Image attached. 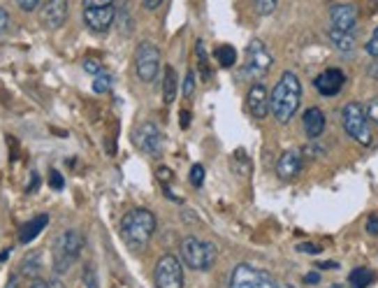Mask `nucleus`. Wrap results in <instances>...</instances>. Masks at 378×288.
<instances>
[{
  "mask_svg": "<svg viewBox=\"0 0 378 288\" xmlns=\"http://www.w3.org/2000/svg\"><path fill=\"white\" fill-rule=\"evenodd\" d=\"M330 42L339 49L341 54H353L355 47H358V40H355L353 31H337V28H330Z\"/></svg>",
  "mask_w": 378,
  "mask_h": 288,
  "instance_id": "18",
  "label": "nucleus"
},
{
  "mask_svg": "<svg viewBox=\"0 0 378 288\" xmlns=\"http://www.w3.org/2000/svg\"><path fill=\"white\" fill-rule=\"evenodd\" d=\"M70 3L68 0H47L40 12V21L47 31H59V28L68 21Z\"/></svg>",
  "mask_w": 378,
  "mask_h": 288,
  "instance_id": "12",
  "label": "nucleus"
},
{
  "mask_svg": "<svg viewBox=\"0 0 378 288\" xmlns=\"http://www.w3.org/2000/svg\"><path fill=\"white\" fill-rule=\"evenodd\" d=\"M40 258H42L40 251H33L31 256H26V258H24V263H21V270H19L21 275L38 279V272H40Z\"/></svg>",
  "mask_w": 378,
  "mask_h": 288,
  "instance_id": "25",
  "label": "nucleus"
},
{
  "mask_svg": "<svg viewBox=\"0 0 378 288\" xmlns=\"http://www.w3.org/2000/svg\"><path fill=\"white\" fill-rule=\"evenodd\" d=\"M302 105V82L295 73L285 70L272 89V114L279 123H290Z\"/></svg>",
  "mask_w": 378,
  "mask_h": 288,
  "instance_id": "1",
  "label": "nucleus"
},
{
  "mask_svg": "<svg viewBox=\"0 0 378 288\" xmlns=\"http://www.w3.org/2000/svg\"><path fill=\"white\" fill-rule=\"evenodd\" d=\"M114 5V0H84V10H89V7H109Z\"/></svg>",
  "mask_w": 378,
  "mask_h": 288,
  "instance_id": "37",
  "label": "nucleus"
},
{
  "mask_svg": "<svg viewBox=\"0 0 378 288\" xmlns=\"http://www.w3.org/2000/svg\"><path fill=\"white\" fill-rule=\"evenodd\" d=\"M304 282H306V284H311V286H313V284H318V282H320V275H318V272H309V275L304 277Z\"/></svg>",
  "mask_w": 378,
  "mask_h": 288,
  "instance_id": "43",
  "label": "nucleus"
},
{
  "mask_svg": "<svg viewBox=\"0 0 378 288\" xmlns=\"http://www.w3.org/2000/svg\"><path fill=\"white\" fill-rule=\"evenodd\" d=\"M367 54L369 56H374V59H378V26L374 28V33H372V38H369V42H367Z\"/></svg>",
  "mask_w": 378,
  "mask_h": 288,
  "instance_id": "31",
  "label": "nucleus"
},
{
  "mask_svg": "<svg viewBox=\"0 0 378 288\" xmlns=\"http://www.w3.org/2000/svg\"><path fill=\"white\" fill-rule=\"evenodd\" d=\"M204 177H206V172H204V165L195 163V165L190 167V184L195 186V188H202V184H204Z\"/></svg>",
  "mask_w": 378,
  "mask_h": 288,
  "instance_id": "28",
  "label": "nucleus"
},
{
  "mask_svg": "<svg viewBox=\"0 0 378 288\" xmlns=\"http://www.w3.org/2000/svg\"><path fill=\"white\" fill-rule=\"evenodd\" d=\"M330 24L337 31H353L355 24H358V7L351 3L334 5L330 10Z\"/></svg>",
  "mask_w": 378,
  "mask_h": 288,
  "instance_id": "15",
  "label": "nucleus"
},
{
  "mask_svg": "<svg viewBox=\"0 0 378 288\" xmlns=\"http://www.w3.org/2000/svg\"><path fill=\"white\" fill-rule=\"evenodd\" d=\"M49 186H52L54 191H61V188L66 186V179H63V174L59 170H49Z\"/></svg>",
  "mask_w": 378,
  "mask_h": 288,
  "instance_id": "29",
  "label": "nucleus"
},
{
  "mask_svg": "<svg viewBox=\"0 0 378 288\" xmlns=\"http://www.w3.org/2000/svg\"><path fill=\"white\" fill-rule=\"evenodd\" d=\"M133 139H135V144H137L142 151L149 153V156H160L162 135H160V128L153 121H144L142 126H137Z\"/></svg>",
  "mask_w": 378,
  "mask_h": 288,
  "instance_id": "11",
  "label": "nucleus"
},
{
  "mask_svg": "<svg viewBox=\"0 0 378 288\" xmlns=\"http://www.w3.org/2000/svg\"><path fill=\"white\" fill-rule=\"evenodd\" d=\"M272 66H274L272 52H269L267 45L260 38H253L246 47L244 66H241V79L258 84L265 79L267 73L272 70Z\"/></svg>",
  "mask_w": 378,
  "mask_h": 288,
  "instance_id": "3",
  "label": "nucleus"
},
{
  "mask_svg": "<svg viewBox=\"0 0 378 288\" xmlns=\"http://www.w3.org/2000/svg\"><path fill=\"white\" fill-rule=\"evenodd\" d=\"M297 249L302 251V254H320V251H323L320 244H299Z\"/></svg>",
  "mask_w": 378,
  "mask_h": 288,
  "instance_id": "38",
  "label": "nucleus"
},
{
  "mask_svg": "<svg viewBox=\"0 0 378 288\" xmlns=\"http://www.w3.org/2000/svg\"><path fill=\"white\" fill-rule=\"evenodd\" d=\"M320 268H339L337 263H320Z\"/></svg>",
  "mask_w": 378,
  "mask_h": 288,
  "instance_id": "47",
  "label": "nucleus"
},
{
  "mask_svg": "<svg viewBox=\"0 0 378 288\" xmlns=\"http://www.w3.org/2000/svg\"><path fill=\"white\" fill-rule=\"evenodd\" d=\"M367 233L378 237V214H372V216L367 219Z\"/></svg>",
  "mask_w": 378,
  "mask_h": 288,
  "instance_id": "35",
  "label": "nucleus"
},
{
  "mask_svg": "<svg viewBox=\"0 0 378 288\" xmlns=\"http://www.w3.org/2000/svg\"><path fill=\"white\" fill-rule=\"evenodd\" d=\"M232 172H237L239 177H251L253 172V163L248 158V153L244 149H237L232 156Z\"/></svg>",
  "mask_w": 378,
  "mask_h": 288,
  "instance_id": "21",
  "label": "nucleus"
},
{
  "mask_svg": "<svg viewBox=\"0 0 378 288\" xmlns=\"http://www.w3.org/2000/svg\"><path fill=\"white\" fill-rule=\"evenodd\" d=\"M156 288H183V265L176 256L165 254L158 258L153 270Z\"/></svg>",
  "mask_w": 378,
  "mask_h": 288,
  "instance_id": "9",
  "label": "nucleus"
},
{
  "mask_svg": "<svg viewBox=\"0 0 378 288\" xmlns=\"http://www.w3.org/2000/svg\"><path fill=\"white\" fill-rule=\"evenodd\" d=\"M84 284H86L89 288H98V284H96V272H93V268H86V272H84Z\"/></svg>",
  "mask_w": 378,
  "mask_h": 288,
  "instance_id": "40",
  "label": "nucleus"
},
{
  "mask_svg": "<svg viewBox=\"0 0 378 288\" xmlns=\"http://www.w3.org/2000/svg\"><path fill=\"white\" fill-rule=\"evenodd\" d=\"M344 84H346V75H344V70H339V68H327L313 79V86H316L318 93L325 98L339 96V91L344 89Z\"/></svg>",
  "mask_w": 378,
  "mask_h": 288,
  "instance_id": "13",
  "label": "nucleus"
},
{
  "mask_svg": "<svg viewBox=\"0 0 378 288\" xmlns=\"http://www.w3.org/2000/svg\"><path fill=\"white\" fill-rule=\"evenodd\" d=\"M84 249V235L80 230H66L56 237L54 244V272L56 275H66V272L77 263Z\"/></svg>",
  "mask_w": 378,
  "mask_h": 288,
  "instance_id": "4",
  "label": "nucleus"
},
{
  "mask_svg": "<svg viewBox=\"0 0 378 288\" xmlns=\"http://www.w3.org/2000/svg\"><path fill=\"white\" fill-rule=\"evenodd\" d=\"M188 123H190V114L188 112H181V128H188Z\"/></svg>",
  "mask_w": 378,
  "mask_h": 288,
  "instance_id": "45",
  "label": "nucleus"
},
{
  "mask_svg": "<svg viewBox=\"0 0 378 288\" xmlns=\"http://www.w3.org/2000/svg\"><path fill=\"white\" fill-rule=\"evenodd\" d=\"M230 288H279L267 270L255 268L251 263H239L230 275Z\"/></svg>",
  "mask_w": 378,
  "mask_h": 288,
  "instance_id": "8",
  "label": "nucleus"
},
{
  "mask_svg": "<svg viewBox=\"0 0 378 288\" xmlns=\"http://www.w3.org/2000/svg\"><path fill=\"white\" fill-rule=\"evenodd\" d=\"M156 226H158V219H156L153 212H149L144 207H135L130 212L123 214L121 219V237L130 249H142L146 247L149 240L156 233Z\"/></svg>",
  "mask_w": 378,
  "mask_h": 288,
  "instance_id": "2",
  "label": "nucleus"
},
{
  "mask_svg": "<svg viewBox=\"0 0 378 288\" xmlns=\"http://www.w3.org/2000/svg\"><path fill=\"white\" fill-rule=\"evenodd\" d=\"M334 288H339V286H334Z\"/></svg>",
  "mask_w": 378,
  "mask_h": 288,
  "instance_id": "48",
  "label": "nucleus"
},
{
  "mask_svg": "<svg viewBox=\"0 0 378 288\" xmlns=\"http://www.w3.org/2000/svg\"><path fill=\"white\" fill-rule=\"evenodd\" d=\"M116 21V10L114 5L109 7H89L84 10V24H86L93 33H107Z\"/></svg>",
  "mask_w": 378,
  "mask_h": 288,
  "instance_id": "14",
  "label": "nucleus"
},
{
  "mask_svg": "<svg viewBox=\"0 0 378 288\" xmlns=\"http://www.w3.org/2000/svg\"><path fill=\"white\" fill-rule=\"evenodd\" d=\"M216 61L220 68H232L237 63V49L232 45H220L216 47Z\"/></svg>",
  "mask_w": 378,
  "mask_h": 288,
  "instance_id": "24",
  "label": "nucleus"
},
{
  "mask_svg": "<svg viewBox=\"0 0 378 288\" xmlns=\"http://www.w3.org/2000/svg\"><path fill=\"white\" fill-rule=\"evenodd\" d=\"M341 123H344V130L358 144H362V146L372 144V126H369L367 109L362 107L360 103L344 105V109H341Z\"/></svg>",
  "mask_w": 378,
  "mask_h": 288,
  "instance_id": "6",
  "label": "nucleus"
},
{
  "mask_svg": "<svg viewBox=\"0 0 378 288\" xmlns=\"http://www.w3.org/2000/svg\"><path fill=\"white\" fill-rule=\"evenodd\" d=\"M135 73L142 82H153L160 73V49L153 42H139L135 49Z\"/></svg>",
  "mask_w": 378,
  "mask_h": 288,
  "instance_id": "7",
  "label": "nucleus"
},
{
  "mask_svg": "<svg viewBox=\"0 0 378 288\" xmlns=\"http://www.w3.org/2000/svg\"><path fill=\"white\" fill-rule=\"evenodd\" d=\"M109 89H112V77L103 70L100 75H96V79H93V91H96V93H109Z\"/></svg>",
  "mask_w": 378,
  "mask_h": 288,
  "instance_id": "26",
  "label": "nucleus"
},
{
  "mask_svg": "<svg viewBox=\"0 0 378 288\" xmlns=\"http://www.w3.org/2000/svg\"><path fill=\"white\" fill-rule=\"evenodd\" d=\"M276 3H279V0H253L255 12H258L260 17H269V14L276 10Z\"/></svg>",
  "mask_w": 378,
  "mask_h": 288,
  "instance_id": "27",
  "label": "nucleus"
},
{
  "mask_svg": "<svg viewBox=\"0 0 378 288\" xmlns=\"http://www.w3.org/2000/svg\"><path fill=\"white\" fill-rule=\"evenodd\" d=\"M19 286V277H12V282L7 284V288H17Z\"/></svg>",
  "mask_w": 378,
  "mask_h": 288,
  "instance_id": "46",
  "label": "nucleus"
},
{
  "mask_svg": "<svg viewBox=\"0 0 378 288\" xmlns=\"http://www.w3.org/2000/svg\"><path fill=\"white\" fill-rule=\"evenodd\" d=\"M246 107H248V114L253 119H262L269 116V112H272V93L267 91L265 84H251V89H248L246 93Z\"/></svg>",
  "mask_w": 378,
  "mask_h": 288,
  "instance_id": "10",
  "label": "nucleus"
},
{
  "mask_svg": "<svg viewBox=\"0 0 378 288\" xmlns=\"http://www.w3.org/2000/svg\"><path fill=\"white\" fill-rule=\"evenodd\" d=\"M47 223H49V216L47 214H40V216H35L33 221H28L24 228H21V233H19V242L21 244H28V242H33L35 237H38L42 230L47 228Z\"/></svg>",
  "mask_w": 378,
  "mask_h": 288,
  "instance_id": "19",
  "label": "nucleus"
},
{
  "mask_svg": "<svg viewBox=\"0 0 378 288\" xmlns=\"http://www.w3.org/2000/svg\"><path fill=\"white\" fill-rule=\"evenodd\" d=\"M7 28H10V14H7L5 7H0V35H5Z\"/></svg>",
  "mask_w": 378,
  "mask_h": 288,
  "instance_id": "34",
  "label": "nucleus"
},
{
  "mask_svg": "<svg viewBox=\"0 0 378 288\" xmlns=\"http://www.w3.org/2000/svg\"><path fill=\"white\" fill-rule=\"evenodd\" d=\"M367 116H369V121L378 123V98H376V100H372V105L367 107Z\"/></svg>",
  "mask_w": 378,
  "mask_h": 288,
  "instance_id": "41",
  "label": "nucleus"
},
{
  "mask_svg": "<svg viewBox=\"0 0 378 288\" xmlns=\"http://www.w3.org/2000/svg\"><path fill=\"white\" fill-rule=\"evenodd\" d=\"M17 5H19L24 12H33V10H38L40 0H17Z\"/></svg>",
  "mask_w": 378,
  "mask_h": 288,
  "instance_id": "36",
  "label": "nucleus"
},
{
  "mask_svg": "<svg viewBox=\"0 0 378 288\" xmlns=\"http://www.w3.org/2000/svg\"><path fill=\"white\" fill-rule=\"evenodd\" d=\"M28 288H61L59 282H45V279H35Z\"/></svg>",
  "mask_w": 378,
  "mask_h": 288,
  "instance_id": "39",
  "label": "nucleus"
},
{
  "mask_svg": "<svg viewBox=\"0 0 378 288\" xmlns=\"http://www.w3.org/2000/svg\"><path fill=\"white\" fill-rule=\"evenodd\" d=\"M195 54H197V73L204 82H209L211 79V68H209V56H206V47H204L202 40L195 45Z\"/></svg>",
  "mask_w": 378,
  "mask_h": 288,
  "instance_id": "22",
  "label": "nucleus"
},
{
  "mask_svg": "<svg viewBox=\"0 0 378 288\" xmlns=\"http://www.w3.org/2000/svg\"><path fill=\"white\" fill-rule=\"evenodd\" d=\"M84 70H86V75H100L103 73V66H100V61H96V59H86L84 61Z\"/></svg>",
  "mask_w": 378,
  "mask_h": 288,
  "instance_id": "32",
  "label": "nucleus"
},
{
  "mask_svg": "<svg viewBox=\"0 0 378 288\" xmlns=\"http://www.w3.org/2000/svg\"><path fill=\"white\" fill-rule=\"evenodd\" d=\"M192 93H195V73H192V70H188L186 79H183V96L192 98Z\"/></svg>",
  "mask_w": 378,
  "mask_h": 288,
  "instance_id": "30",
  "label": "nucleus"
},
{
  "mask_svg": "<svg viewBox=\"0 0 378 288\" xmlns=\"http://www.w3.org/2000/svg\"><path fill=\"white\" fill-rule=\"evenodd\" d=\"M302 126H304V132L309 139H318L320 135H323L325 130V114L320 107H309L304 112L302 116Z\"/></svg>",
  "mask_w": 378,
  "mask_h": 288,
  "instance_id": "17",
  "label": "nucleus"
},
{
  "mask_svg": "<svg viewBox=\"0 0 378 288\" xmlns=\"http://www.w3.org/2000/svg\"><path fill=\"white\" fill-rule=\"evenodd\" d=\"M302 163H304V156L299 149H288L279 158V163H276V174H279L281 179L290 181L295 179L299 172H302Z\"/></svg>",
  "mask_w": 378,
  "mask_h": 288,
  "instance_id": "16",
  "label": "nucleus"
},
{
  "mask_svg": "<svg viewBox=\"0 0 378 288\" xmlns=\"http://www.w3.org/2000/svg\"><path fill=\"white\" fill-rule=\"evenodd\" d=\"M181 258L190 270L206 272L216 265L218 249L209 240H197V237H186L181 242Z\"/></svg>",
  "mask_w": 378,
  "mask_h": 288,
  "instance_id": "5",
  "label": "nucleus"
},
{
  "mask_svg": "<svg viewBox=\"0 0 378 288\" xmlns=\"http://www.w3.org/2000/svg\"><path fill=\"white\" fill-rule=\"evenodd\" d=\"M374 277L376 275L369 268H355L351 272V277H348V282H351V288H367L374 282Z\"/></svg>",
  "mask_w": 378,
  "mask_h": 288,
  "instance_id": "23",
  "label": "nucleus"
},
{
  "mask_svg": "<svg viewBox=\"0 0 378 288\" xmlns=\"http://www.w3.org/2000/svg\"><path fill=\"white\" fill-rule=\"evenodd\" d=\"M369 75H372L374 79H378V59H374V63L369 66Z\"/></svg>",
  "mask_w": 378,
  "mask_h": 288,
  "instance_id": "44",
  "label": "nucleus"
},
{
  "mask_svg": "<svg viewBox=\"0 0 378 288\" xmlns=\"http://www.w3.org/2000/svg\"><path fill=\"white\" fill-rule=\"evenodd\" d=\"M162 3H165V0H144V7H146V10H158V7L162 5Z\"/></svg>",
  "mask_w": 378,
  "mask_h": 288,
  "instance_id": "42",
  "label": "nucleus"
},
{
  "mask_svg": "<svg viewBox=\"0 0 378 288\" xmlns=\"http://www.w3.org/2000/svg\"><path fill=\"white\" fill-rule=\"evenodd\" d=\"M156 177H158V179L162 181V184H167V181L172 179V170H169L167 165H160L158 170H156Z\"/></svg>",
  "mask_w": 378,
  "mask_h": 288,
  "instance_id": "33",
  "label": "nucleus"
},
{
  "mask_svg": "<svg viewBox=\"0 0 378 288\" xmlns=\"http://www.w3.org/2000/svg\"><path fill=\"white\" fill-rule=\"evenodd\" d=\"M176 93H179V82H176V73L172 66L165 68V75H162V100L165 105H172Z\"/></svg>",
  "mask_w": 378,
  "mask_h": 288,
  "instance_id": "20",
  "label": "nucleus"
}]
</instances>
